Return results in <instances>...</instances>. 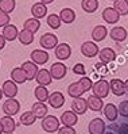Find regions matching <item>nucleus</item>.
<instances>
[{
	"mask_svg": "<svg viewBox=\"0 0 128 134\" xmlns=\"http://www.w3.org/2000/svg\"><path fill=\"white\" fill-rule=\"evenodd\" d=\"M2 96H4V95H3V91H2V88H0V100H2Z\"/></svg>",
	"mask_w": 128,
	"mask_h": 134,
	"instance_id": "09e8293b",
	"label": "nucleus"
},
{
	"mask_svg": "<svg viewBox=\"0 0 128 134\" xmlns=\"http://www.w3.org/2000/svg\"><path fill=\"white\" fill-rule=\"evenodd\" d=\"M59 121L63 126H74L78 122V116L74 111H65V113H62Z\"/></svg>",
	"mask_w": 128,
	"mask_h": 134,
	"instance_id": "4be33fe9",
	"label": "nucleus"
},
{
	"mask_svg": "<svg viewBox=\"0 0 128 134\" xmlns=\"http://www.w3.org/2000/svg\"><path fill=\"white\" fill-rule=\"evenodd\" d=\"M3 133V126H2V122H0V134Z\"/></svg>",
	"mask_w": 128,
	"mask_h": 134,
	"instance_id": "8fccbe9b",
	"label": "nucleus"
},
{
	"mask_svg": "<svg viewBox=\"0 0 128 134\" xmlns=\"http://www.w3.org/2000/svg\"><path fill=\"white\" fill-rule=\"evenodd\" d=\"M102 19L107 23H109V25H115V23H117L119 19H120V14L113 8V7H108V8H105L102 11Z\"/></svg>",
	"mask_w": 128,
	"mask_h": 134,
	"instance_id": "dca6fc26",
	"label": "nucleus"
},
{
	"mask_svg": "<svg viewBox=\"0 0 128 134\" xmlns=\"http://www.w3.org/2000/svg\"><path fill=\"white\" fill-rule=\"evenodd\" d=\"M78 83H80V85L82 87V90H84L85 92H88V91H90V90H92L93 81H92V79H90V77L82 76V77H81V79H80V80H78Z\"/></svg>",
	"mask_w": 128,
	"mask_h": 134,
	"instance_id": "4c0bfd02",
	"label": "nucleus"
},
{
	"mask_svg": "<svg viewBox=\"0 0 128 134\" xmlns=\"http://www.w3.org/2000/svg\"><path fill=\"white\" fill-rule=\"evenodd\" d=\"M16 2L15 0H0V12L11 14L15 10Z\"/></svg>",
	"mask_w": 128,
	"mask_h": 134,
	"instance_id": "f704fd0d",
	"label": "nucleus"
},
{
	"mask_svg": "<svg viewBox=\"0 0 128 134\" xmlns=\"http://www.w3.org/2000/svg\"><path fill=\"white\" fill-rule=\"evenodd\" d=\"M107 35H108V30H107L105 26L99 25V26H96L92 30V39H93V41H96V42L104 41V39L107 38Z\"/></svg>",
	"mask_w": 128,
	"mask_h": 134,
	"instance_id": "393cba45",
	"label": "nucleus"
},
{
	"mask_svg": "<svg viewBox=\"0 0 128 134\" xmlns=\"http://www.w3.org/2000/svg\"><path fill=\"white\" fill-rule=\"evenodd\" d=\"M0 122H2L3 131H4L5 134H8V133H14V130L16 129V122H15L14 116H11V115L2 116V119H0Z\"/></svg>",
	"mask_w": 128,
	"mask_h": 134,
	"instance_id": "412c9836",
	"label": "nucleus"
},
{
	"mask_svg": "<svg viewBox=\"0 0 128 134\" xmlns=\"http://www.w3.org/2000/svg\"><path fill=\"white\" fill-rule=\"evenodd\" d=\"M35 80L38 83V85H50L53 81V77L50 75V72L47 69H39L38 73L35 76Z\"/></svg>",
	"mask_w": 128,
	"mask_h": 134,
	"instance_id": "a211bd4d",
	"label": "nucleus"
},
{
	"mask_svg": "<svg viewBox=\"0 0 128 134\" xmlns=\"http://www.w3.org/2000/svg\"><path fill=\"white\" fill-rule=\"evenodd\" d=\"M104 115H105V118H107L109 122H115L117 119V115H119L117 107L113 103L105 104V106H104Z\"/></svg>",
	"mask_w": 128,
	"mask_h": 134,
	"instance_id": "a878e982",
	"label": "nucleus"
},
{
	"mask_svg": "<svg viewBox=\"0 0 128 134\" xmlns=\"http://www.w3.org/2000/svg\"><path fill=\"white\" fill-rule=\"evenodd\" d=\"M39 43H41V46L45 50H51L58 45V38L53 33H45L39 39Z\"/></svg>",
	"mask_w": 128,
	"mask_h": 134,
	"instance_id": "7ed1b4c3",
	"label": "nucleus"
},
{
	"mask_svg": "<svg viewBox=\"0 0 128 134\" xmlns=\"http://www.w3.org/2000/svg\"><path fill=\"white\" fill-rule=\"evenodd\" d=\"M82 10L88 14H93L99 8V0H82L81 2Z\"/></svg>",
	"mask_w": 128,
	"mask_h": 134,
	"instance_id": "473e14b6",
	"label": "nucleus"
},
{
	"mask_svg": "<svg viewBox=\"0 0 128 134\" xmlns=\"http://www.w3.org/2000/svg\"><path fill=\"white\" fill-rule=\"evenodd\" d=\"M20 68L23 69V72L26 73V77H27L28 81L34 80L35 76H36V73H38V70H39V69H38V65L35 64V62H33V61H26V62H23Z\"/></svg>",
	"mask_w": 128,
	"mask_h": 134,
	"instance_id": "9d476101",
	"label": "nucleus"
},
{
	"mask_svg": "<svg viewBox=\"0 0 128 134\" xmlns=\"http://www.w3.org/2000/svg\"><path fill=\"white\" fill-rule=\"evenodd\" d=\"M61 23H62L61 18L57 14H51V15L47 16V25H49V27L53 29V30H58L61 27Z\"/></svg>",
	"mask_w": 128,
	"mask_h": 134,
	"instance_id": "e433bc0d",
	"label": "nucleus"
},
{
	"mask_svg": "<svg viewBox=\"0 0 128 134\" xmlns=\"http://www.w3.org/2000/svg\"><path fill=\"white\" fill-rule=\"evenodd\" d=\"M58 134H77L76 129L73 127V126H63V127L58 129Z\"/></svg>",
	"mask_w": 128,
	"mask_h": 134,
	"instance_id": "a19ab883",
	"label": "nucleus"
},
{
	"mask_svg": "<svg viewBox=\"0 0 128 134\" xmlns=\"http://www.w3.org/2000/svg\"><path fill=\"white\" fill-rule=\"evenodd\" d=\"M42 129L47 133H55L58 131L59 129V125H61V121L58 119L55 115H47V116H43L42 118Z\"/></svg>",
	"mask_w": 128,
	"mask_h": 134,
	"instance_id": "f257e3e1",
	"label": "nucleus"
},
{
	"mask_svg": "<svg viewBox=\"0 0 128 134\" xmlns=\"http://www.w3.org/2000/svg\"><path fill=\"white\" fill-rule=\"evenodd\" d=\"M119 134H128V123H121L119 126Z\"/></svg>",
	"mask_w": 128,
	"mask_h": 134,
	"instance_id": "c03bdc74",
	"label": "nucleus"
},
{
	"mask_svg": "<svg viewBox=\"0 0 128 134\" xmlns=\"http://www.w3.org/2000/svg\"><path fill=\"white\" fill-rule=\"evenodd\" d=\"M49 95H50V92H49V90L46 88V85H38L36 88L34 90V96L36 98L38 102H43V103H46L47 99H49Z\"/></svg>",
	"mask_w": 128,
	"mask_h": 134,
	"instance_id": "bb28decb",
	"label": "nucleus"
},
{
	"mask_svg": "<svg viewBox=\"0 0 128 134\" xmlns=\"http://www.w3.org/2000/svg\"><path fill=\"white\" fill-rule=\"evenodd\" d=\"M11 80H14L16 84H23L27 81V77H26V73L23 72V69L19 66V68H14L11 70Z\"/></svg>",
	"mask_w": 128,
	"mask_h": 134,
	"instance_id": "cd10ccee",
	"label": "nucleus"
},
{
	"mask_svg": "<svg viewBox=\"0 0 128 134\" xmlns=\"http://www.w3.org/2000/svg\"><path fill=\"white\" fill-rule=\"evenodd\" d=\"M20 110V103L15 99V98H8L4 103H3V113L5 115H16Z\"/></svg>",
	"mask_w": 128,
	"mask_h": 134,
	"instance_id": "20e7f679",
	"label": "nucleus"
},
{
	"mask_svg": "<svg viewBox=\"0 0 128 134\" xmlns=\"http://www.w3.org/2000/svg\"><path fill=\"white\" fill-rule=\"evenodd\" d=\"M85 93V91L82 90V87L80 85V83H71L69 87H68V95L71 96V98H80V96H82Z\"/></svg>",
	"mask_w": 128,
	"mask_h": 134,
	"instance_id": "7c9ffc66",
	"label": "nucleus"
},
{
	"mask_svg": "<svg viewBox=\"0 0 128 134\" xmlns=\"http://www.w3.org/2000/svg\"><path fill=\"white\" fill-rule=\"evenodd\" d=\"M117 111H119V114L121 116L128 118V100H124V102H121V103L119 104Z\"/></svg>",
	"mask_w": 128,
	"mask_h": 134,
	"instance_id": "58836bf2",
	"label": "nucleus"
},
{
	"mask_svg": "<svg viewBox=\"0 0 128 134\" xmlns=\"http://www.w3.org/2000/svg\"><path fill=\"white\" fill-rule=\"evenodd\" d=\"M31 111H33V114L36 116V119H42L43 116L47 115L49 108H47V106L43 102H36V103H34L31 106Z\"/></svg>",
	"mask_w": 128,
	"mask_h": 134,
	"instance_id": "5701e85b",
	"label": "nucleus"
},
{
	"mask_svg": "<svg viewBox=\"0 0 128 134\" xmlns=\"http://www.w3.org/2000/svg\"><path fill=\"white\" fill-rule=\"evenodd\" d=\"M100 49L96 42H92V41H86L81 45V53L84 54L85 57L88 58H92V57H96L99 54Z\"/></svg>",
	"mask_w": 128,
	"mask_h": 134,
	"instance_id": "0eeeda50",
	"label": "nucleus"
},
{
	"mask_svg": "<svg viewBox=\"0 0 128 134\" xmlns=\"http://www.w3.org/2000/svg\"><path fill=\"white\" fill-rule=\"evenodd\" d=\"M88 110V103H86V99L84 98H74L73 102H71V111H74L77 115H82L86 113Z\"/></svg>",
	"mask_w": 128,
	"mask_h": 134,
	"instance_id": "ddd939ff",
	"label": "nucleus"
},
{
	"mask_svg": "<svg viewBox=\"0 0 128 134\" xmlns=\"http://www.w3.org/2000/svg\"><path fill=\"white\" fill-rule=\"evenodd\" d=\"M18 39H19V42L22 45H31L34 42V33H31V31L28 30H22L19 31V34H18Z\"/></svg>",
	"mask_w": 128,
	"mask_h": 134,
	"instance_id": "c756f323",
	"label": "nucleus"
},
{
	"mask_svg": "<svg viewBox=\"0 0 128 134\" xmlns=\"http://www.w3.org/2000/svg\"><path fill=\"white\" fill-rule=\"evenodd\" d=\"M31 61L35 62L36 65H45L47 61H49V52H46L45 49H35L31 52L30 54Z\"/></svg>",
	"mask_w": 128,
	"mask_h": 134,
	"instance_id": "6e6552de",
	"label": "nucleus"
},
{
	"mask_svg": "<svg viewBox=\"0 0 128 134\" xmlns=\"http://www.w3.org/2000/svg\"><path fill=\"white\" fill-rule=\"evenodd\" d=\"M73 73H76V75H78V76H85V73H86L85 65L81 64V62H77V64L73 66Z\"/></svg>",
	"mask_w": 128,
	"mask_h": 134,
	"instance_id": "ea45409f",
	"label": "nucleus"
},
{
	"mask_svg": "<svg viewBox=\"0 0 128 134\" xmlns=\"http://www.w3.org/2000/svg\"><path fill=\"white\" fill-rule=\"evenodd\" d=\"M49 104L53 107V108H61L63 104H65V96H63V93L59 92V91H54L53 93L49 95Z\"/></svg>",
	"mask_w": 128,
	"mask_h": 134,
	"instance_id": "4468645a",
	"label": "nucleus"
},
{
	"mask_svg": "<svg viewBox=\"0 0 128 134\" xmlns=\"http://www.w3.org/2000/svg\"><path fill=\"white\" fill-rule=\"evenodd\" d=\"M109 91L113 93L115 96H123L125 93L124 81L120 80V79H112L109 81Z\"/></svg>",
	"mask_w": 128,
	"mask_h": 134,
	"instance_id": "9b49d317",
	"label": "nucleus"
},
{
	"mask_svg": "<svg viewBox=\"0 0 128 134\" xmlns=\"http://www.w3.org/2000/svg\"><path fill=\"white\" fill-rule=\"evenodd\" d=\"M31 14H33V16L36 18V19H42L47 15V5L43 4L42 2L35 3L33 7H31Z\"/></svg>",
	"mask_w": 128,
	"mask_h": 134,
	"instance_id": "b1692460",
	"label": "nucleus"
},
{
	"mask_svg": "<svg viewBox=\"0 0 128 134\" xmlns=\"http://www.w3.org/2000/svg\"><path fill=\"white\" fill-rule=\"evenodd\" d=\"M23 29H26L28 31H31V33H36V31L41 29V22H39V19L36 18H30V19H26L25 23H23Z\"/></svg>",
	"mask_w": 128,
	"mask_h": 134,
	"instance_id": "2f4dec72",
	"label": "nucleus"
},
{
	"mask_svg": "<svg viewBox=\"0 0 128 134\" xmlns=\"http://www.w3.org/2000/svg\"><path fill=\"white\" fill-rule=\"evenodd\" d=\"M113 8L121 15H127L128 14V0H115L113 2Z\"/></svg>",
	"mask_w": 128,
	"mask_h": 134,
	"instance_id": "c9c22d12",
	"label": "nucleus"
},
{
	"mask_svg": "<svg viewBox=\"0 0 128 134\" xmlns=\"http://www.w3.org/2000/svg\"><path fill=\"white\" fill-rule=\"evenodd\" d=\"M5 39H4V37L2 35V34H0V50H3L4 49V46H5Z\"/></svg>",
	"mask_w": 128,
	"mask_h": 134,
	"instance_id": "a18cd8bd",
	"label": "nucleus"
},
{
	"mask_svg": "<svg viewBox=\"0 0 128 134\" xmlns=\"http://www.w3.org/2000/svg\"><path fill=\"white\" fill-rule=\"evenodd\" d=\"M92 91H93V95L99 96L101 99L107 98L109 95V81L104 80V79H100V80H97L96 83H93Z\"/></svg>",
	"mask_w": 128,
	"mask_h": 134,
	"instance_id": "f03ea898",
	"label": "nucleus"
},
{
	"mask_svg": "<svg viewBox=\"0 0 128 134\" xmlns=\"http://www.w3.org/2000/svg\"><path fill=\"white\" fill-rule=\"evenodd\" d=\"M104 134H113V133H112V131H108V133H104Z\"/></svg>",
	"mask_w": 128,
	"mask_h": 134,
	"instance_id": "3c124183",
	"label": "nucleus"
},
{
	"mask_svg": "<svg viewBox=\"0 0 128 134\" xmlns=\"http://www.w3.org/2000/svg\"><path fill=\"white\" fill-rule=\"evenodd\" d=\"M49 72H50L53 79H55V80H61V79H63L66 76L68 68H66V65L63 64V62H54V64L50 66Z\"/></svg>",
	"mask_w": 128,
	"mask_h": 134,
	"instance_id": "39448f33",
	"label": "nucleus"
},
{
	"mask_svg": "<svg viewBox=\"0 0 128 134\" xmlns=\"http://www.w3.org/2000/svg\"><path fill=\"white\" fill-rule=\"evenodd\" d=\"M96 69H97V72L100 73V75H107L108 73V65L107 64H104V62H99V64H96V66H94Z\"/></svg>",
	"mask_w": 128,
	"mask_h": 134,
	"instance_id": "79ce46f5",
	"label": "nucleus"
},
{
	"mask_svg": "<svg viewBox=\"0 0 128 134\" xmlns=\"http://www.w3.org/2000/svg\"><path fill=\"white\" fill-rule=\"evenodd\" d=\"M127 30L121 26H115L113 29H112L109 31V37L113 39V41L116 42H121V41H125L127 39Z\"/></svg>",
	"mask_w": 128,
	"mask_h": 134,
	"instance_id": "aec40b11",
	"label": "nucleus"
},
{
	"mask_svg": "<svg viewBox=\"0 0 128 134\" xmlns=\"http://www.w3.org/2000/svg\"><path fill=\"white\" fill-rule=\"evenodd\" d=\"M54 49H55V52H54L55 57L59 61H66L71 56V48L69 43H58Z\"/></svg>",
	"mask_w": 128,
	"mask_h": 134,
	"instance_id": "423d86ee",
	"label": "nucleus"
},
{
	"mask_svg": "<svg viewBox=\"0 0 128 134\" xmlns=\"http://www.w3.org/2000/svg\"><path fill=\"white\" fill-rule=\"evenodd\" d=\"M18 34H19V30L15 25H11L8 23L7 26L3 27V31H2V35L4 37L5 41H15L18 38Z\"/></svg>",
	"mask_w": 128,
	"mask_h": 134,
	"instance_id": "f3484780",
	"label": "nucleus"
},
{
	"mask_svg": "<svg viewBox=\"0 0 128 134\" xmlns=\"http://www.w3.org/2000/svg\"><path fill=\"white\" fill-rule=\"evenodd\" d=\"M41 2H42L43 4H46V5H47V4H51V3L54 2V0H41Z\"/></svg>",
	"mask_w": 128,
	"mask_h": 134,
	"instance_id": "49530a36",
	"label": "nucleus"
},
{
	"mask_svg": "<svg viewBox=\"0 0 128 134\" xmlns=\"http://www.w3.org/2000/svg\"><path fill=\"white\" fill-rule=\"evenodd\" d=\"M36 121V116L33 114V111H26V113H23L19 118V122L22 125H25V126H31V125H34Z\"/></svg>",
	"mask_w": 128,
	"mask_h": 134,
	"instance_id": "72a5a7b5",
	"label": "nucleus"
},
{
	"mask_svg": "<svg viewBox=\"0 0 128 134\" xmlns=\"http://www.w3.org/2000/svg\"><path fill=\"white\" fill-rule=\"evenodd\" d=\"M8 134H14V133H8Z\"/></svg>",
	"mask_w": 128,
	"mask_h": 134,
	"instance_id": "864d4df0",
	"label": "nucleus"
},
{
	"mask_svg": "<svg viewBox=\"0 0 128 134\" xmlns=\"http://www.w3.org/2000/svg\"><path fill=\"white\" fill-rule=\"evenodd\" d=\"M109 2H115V0H109Z\"/></svg>",
	"mask_w": 128,
	"mask_h": 134,
	"instance_id": "603ef678",
	"label": "nucleus"
},
{
	"mask_svg": "<svg viewBox=\"0 0 128 134\" xmlns=\"http://www.w3.org/2000/svg\"><path fill=\"white\" fill-rule=\"evenodd\" d=\"M2 91H3L4 96H7V98H15L18 95V84L15 83L14 80H7L2 85Z\"/></svg>",
	"mask_w": 128,
	"mask_h": 134,
	"instance_id": "f8f14e48",
	"label": "nucleus"
},
{
	"mask_svg": "<svg viewBox=\"0 0 128 134\" xmlns=\"http://www.w3.org/2000/svg\"><path fill=\"white\" fill-rule=\"evenodd\" d=\"M59 18H61V22L66 23V25H70L76 19V12L71 8H62V11L59 12Z\"/></svg>",
	"mask_w": 128,
	"mask_h": 134,
	"instance_id": "c85d7f7f",
	"label": "nucleus"
},
{
	"mask_svg": "<svg viewBox=\"0 0 128 134\" xmlns=\"http://www.w3.org/2000/svg\"><path fill=\"white\" fill-rule=\"evenodd\" d=\"M124 87H125V92H128V79L124 81Z\"/></svg>",
	"mask_w": 128,
	"mask_h": 134,
	"instance_id": "de8ad7c7",
	"label": "nucleus"
},
{
	"mask_svg": "<svg viewBox=\"0 0 128 134\" xmlns=\"http://www.w3.org/2000/svg\"><path fill=\"white\" fill-rule=\"evenodd\" d=\"M86 103H88V108H90L92 111H94V113H100L101 110L104 108L102 99L99 98V96H96V95H90L89 98H88Z\"/></svg>",
	"mask_w": 128,
	"mask_h": 134,
	"instance_id": "6ab92c4d",
	"label": "nucleus"
},
{
	"mask_svg": "<svg viewBox=\"0 0 128 134\" xmlns=\"http://www.w3.org/2000/svg\"><path fill=\"white\" fill-rule=\"evenodd\" d=\"M88 131H89V134H104L105 133V123L101 118H94L88 125Z\"/></svg>",
	"mask_w": 128,
	"mask_h": 134,
	"instance_id": "1a4fd4ad",
	"label": "nucleus"
},
{
	"mask_svg": "<svg viewBox=\"0 0 128 134\" xmlns=\"http://www.w3.org/2000/svg\"><path fill=\"white\" fill-rule=\"evenodd\" d=\"M99 58L101 62L104 64H111V62H113L116 60V52L112 49V48H104L99 52Z\"/></svg>",
	"mask_w": 128,
	"mask_h": 134,
	"instance_id": "2eb2a0df",
	"label": "nucleus"
},
{
	"mask_svg": "<svg viewBox=\"0 0 128 134\" xmlns=\"http://www.w3.org/2000/svg\"><path fill=\"white\" fill-rule=\"evenodd\" d=\"M10 23V15L5 12H0V27H4Z\"/></svg>",
	"mask_w": 128,
	"mask_h": 134,
	"instance_id": "37998d69",
	"label": "nucleus"
}]
</instances>
